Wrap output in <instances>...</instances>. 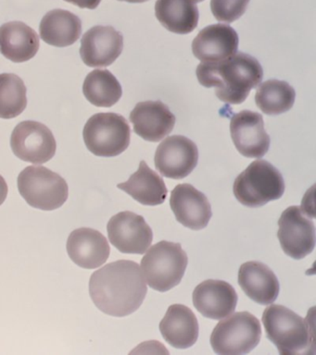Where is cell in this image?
Here are the masks:
<instances>
[{
    "instance_id": "obj_1",
    "label": "cell",
    "mask_w": 316,
    "mask_h": 355,
    "mask_svg": "<svg viewBox=\"0 0 316 355\" xmlns=\"http://www.w3.org/2000/svg\"><path fill=\"white\" fill-rule=\"evenodd\" d=\"M90 293L101 312L123 318L141 306L148 288L138 263L119 260L94 272L90 277Z\"/></svg>"
},
{
    "instance_id": "obj_2",
    "label": "cell",
    "mask_w": 316,
    "mask_h": 355,
    "mask_svg": "<svg viewBox=\"0 0 316 355\" xmlns=\"http://www.w3.org/2000/svg\"><path fill=\"white\" fill-rule=\"evenodd\" d=\"M196 75L202 86L215 88L216 96L221 101L240 105L262 82L263 71L256 58L237 52L220 62H201L197 67Z\"/></svg>"
},
{
    "instance_id": "obj_3",
    "label": "cell",
    "mask_w": 316,
    "mask_h": 355,
    "mask_svg": "<svg viewBox=\"0 0 316 355\" xmlns=\"http://www.w3.org/2000/svg\"><path fill=\"white\" fill-rule=\"evenodd\" d=\"M266 337L282 355L313 354L315 333L313 324L292 310L279 304H272L263 313Z\"/></svg>"
},
{
    "instance_id": "obj_4",
    "label": "cell",
    "mask_w": 316,
    "mask_h": 355,
    "mask_svg": "<svg viewBox=\"0 0 316 355\" xmlns=\"http://www.w3.org/2000/svg\"><path fill=\"white\" fill-rule=\"evenodd\" d=\"M233 193L247 207H263L281 198L285 182L278 169L266 160H255L235 179Z\"/></svg>"
},
{
    "instance_id": "obj_5",
    "label": "cell",
    "mask_w": 316,
    "mask_h": 355,
    "mask_svg": "<svg viewBox=\"0 0 316 355\" xmlns=\"http://www.w3.org/2000/svg\"><path fill=\"white\" fill-rule=\"evenodd\" d=\"M188 263L181 244L162 241L147 250L140 266L149 287L165 293L181 282Z\"/></svg>"
},
{
    "instance_id": "obj_6",
    "label": "cell",
    "mask_w": 316,
    "mask_h": 355,
    "mask_svg": "<svg viewBox=\"0 0 316 355\" xmlns=\"http://www.w3.org/2000/svg\"><path fill=\"white\" fill-rule=\"evenodd\" d=\"M18 190L27 204L44 211L56 210L67 201V182L42 166H29L19 174Z\"/></svg>"
},
{
    "instance_id": "obj_7",
    "label": "cell",
    "mask_w": 316,
    "mask_h": 355,
    "mask_svg": "<svg viewBox=\"0 0 316 355\" xmlns=\"http://www.w3.org/2000/svg\"><path fill=\"white\" fill-rule=\"evenodd\" d=\"M83 137L85 146L93 155L117 157L128 148L131 130L120 114L98 113L85 123Z\"/></svg>"
},
{
    "instance_id": "obj_8",
    "label": "cell",
    "mask_w": 316,
    "mask_h": 355,
    "mask_svg": "<svg viewBox=\"0 0 316 355\" xmlns=\"http://www.w3.org/2000/svg\"><path fill=\"white\" fill-rule=\"evenodd\" d=\"M262 326L256 316L249 312H238L216 324L210 341L215 354L242 355L251 352L259 344Z\"/></svg>"
},
{
    "instance_id": "obj_9",
    "label": "cell",
    "mask_w": 316,
    "mask_h": 355,
    "mask_svg": "<svg viewBox=\"0 0 316 355\" xmlns=\"http://www.w3.org/2000/svg\"><path fill=\"white\" fill-rule=\"evenodd\" d=\"M277 237L285 254L301 260L313 251L315 227L303 208L293 205L284 210L278 220Z\"/></svg>"
},
{
    "instance_id": "obj_10",
    "label": "cell",
    "mask_w": 316,
    "mask_h": 355,
    "mask_svg": "<svg viewBox=\"0 0 316 355\" xmlns=\"http://www.w3.org/2000/svg\"><path fill=\"white\" fill-rule=\"evenodd\" d=\"M13 154L21 160L44 164L56 154L57 144L53 133L41 122L26 121L15 128L10 137Z\"/></svg>"
},
{
    "instance_id": "obj_11",
    "label": "cell",
    "mask_w": 316,
    "mask_h": 355,
    "mask_svg": "<svg viewBox=\"0 0 316 355\" xmlns=\"http://www.w3.org/2000/svg\"><path fill=\"white\" fill-rule=\"evenodd\" d=\"M110 243L123 254H144L153 240V232L142 216L124 211L107 225Z\"/></svg>"
},
{
    "instance_id": "obj_12",
    "label": "cell",
    "mask_w": 316,
    "mask_h": 355,
    "mask_svg": "<svg viewBox=\"0 0 316 355\" xmlns=\"http://www.w3.org/2000/svg\"><path fill=\"white\" fill-rule=\"evenodd\" d=\"M154 160L155 168L163 176L182 180L198 165V146L185 136H169L157 147Z\"/></svg>"
},
{
    "instance_id": "obj_13",
    "label": "cell",
    "mask_w": 316,
    "mask_h": 355,
    "mask_svg": "<svg viewBox=\"0 0 316 355\" xmlns=\"http://www.w3.org/2000/svg\"><path fill=\"white\" fill-rule=\"evenodd\" d=\"M230 133L235 148L244 157H263L270 147V136L260 113L242 110L235 114L230 121Z\"/></svg>"
},
{
    "instance_id": "obj_14",
    "label": "cell",
    "mask_w": 316,
    "mask_h": 355,
    "mask_svg": "<svg viewBox=\"0 0 316 355\" xmlns=\"http://www.w3.org/2000/svg\"><path fill=\"white\" fill-rule=\"evenodd\" d=\"M124 49V36L112 26H94L83 35L80 55L92 68L112 65Z\"/></svg>"
},
{
    "instance_id": "obj_15",
    "label": "cell",
    "mask_w": 316,
    "mask_h": 355,
    "mask_svg": "<svg viewBox=\"0 0 316 355\" xmlns=\"http://www.w3.org/2000/svg\"><path fill=\"white\" fill-rule=\"evenodd\" d=\"M170 207L176 220L193 230L206 227L213 216L207 196L188 183L178 184L172 191Z\"/></svg>"
},
{
    "instance_id": "obj_16",
    "label": "cell",
    "mask_w": 316,
    "mask_h": 355,
    "mask_svg": "<svg viewBox=\"0 0 316 355\" xmlns=\"http://www.w3.org/2000/svg\"><path fill=\"white\" fill-rule=\"evenodd\" d=\"M238 33L234 28L224 24L203 28L192 43L194 55L201 62L215 63L231 58L238 52Z\"/></svg>"
},
{
    "instance_id": "obj_17",
    "label": "cell",
    "mask_w": 316,
    "mask_h": 355,
    "mask_svg": "<svg viewBox=\"0 0 316 355\" xmlns=\"http://www.w3.org/2000/svg\"><path fill=\"white\" fill-rule=\"evenodd\" d=\"M193 304L205 318L221 320L235 312L238 293L224 280L208 279L195 288Z\"/></svg>"
},
{
    "instance_id": "obj_18",
    "label": "cell",
    "mask_w": 316,
    "mask_h": 355,
    "mask_svg": "<svg viewBox=\"0 0 316 355\" xmlns=\"http://www.w3.org/2000/svg\"><path fill=\"white\" fill-rule=\"evenodd\" d=\"M134 132L148 141H162L170 135L176 124V116L162 101L140 102L130 113Z\"/></svg>"
},
{
    "instance_id": "obj_19",
    "label": "cell",
    "mask_w": 316,
    "mask_h": 355,
    "mask_svg": "<svg viewBox=\"0 0 316 355\" xmlns=\"http://www.w3.org/2000/svg\"><path fill=\"white\" fill-rule=\"evenodd\" d=\"M66 248L72 261L85 269L99 268L106 263L110 252L106 237L90 227H80L72 232Z\"/></svg>"
},
{
    "instance_id": "obj_20",
    "label": "cell",
    "mask_w": 316,
    "mask_h": 355,
    "mask_svg": "<svg viewBox=\"0 0 316 355\" xmlns=\"http://www.w3.org/2000/svg\"><path fill=\"white\" fill-rule=\"evenodd\" d=\"M238 284L252 301L262 305L273 304L280 291L278 279L265 263L249 261L238 270Z\"/></svg>"
},
{
    "instance_id": "obj_21",
    "label": "cell",
    "mask_w": 316,
    "mask_h": 355,
    "mask_svg": "<svg viewBox=\"0 0 316 355\" xmlns=\"http://www.w3.org/2000/svg\"><path fill=\"white\" fill-rule=\"evenodd\" d=\"M160 331L166 343L174 348H190L198 340V319L190 308L183 304H173L160 321Z\"/></svg>"
},
{
    "instance_id": "obj_22",
    "label": "cell",
    "mask_w": 316,
    "mask_h": 355,
    "mask_svg": "<svg viewBox=\"0 0 316 355\" xmlns=\"http://www.w3.org/2000/svg\"><path fill=\"white\" fill-rule=\"evenodd\" d=\"M37 32L22 21H10L0 27V53L13 62H26L40 49Z\"/></svg>"
},
{
    "instance_id": "obj_23",
    "label": "cell",
    "mask_w": 316,
    "mask_h": 355,
    "mask_svg": "<svg viewBox=\"0 0 316 355\" xmlns=\"http://www.w3.org/2000/svg\"><path fill=\"white\" fill-rule=\"evenodd\" d=\"M117 188L144 205L163 204L168 190L165 180L157 172L149 168L146 161H141L140 168L126 182L119 183Z\"/></svg>"
},
{
    "instance_id": "obj_24",
    "label": "cell",
    "mask_w": 316,
    "mask_h": 355,
    "mask_svg": "<svg viewBox=\"0 0 316 355\" xmlns=\"http://www.w3.org/2000/svg\"><path fill=\"white\" fill-rule=\"evenodd\" d=\"M40 37L51 46H72L82 33V21L78 16L65 10L49 11L41 19Z\"/></svg>"
},
{
    "instance_id": "obj_25",
    "label": "cell",
    "mask_w": 316,
    "mask_h": 355,
    "mask_svg": "<svg viewBox=\"0 0 316 355\" xmlns=\"http://www.w3.org/2000/svg\"><path fill=\"white\" fill-rule=\"evenodd\" d=\"M155 15L165 29L177 35L192 33L199 19L198 7L188 0H157Z\"/></svg>"
},
{
    "instance_id": "obj_26",
    "label": "cell",
    "mask_w": 316,
    "mask_h": 355,
    "mask_svg": "<svg viewBox=\"0 0 316 355\" xmlns=\"http://www.w3.org/2000/svg\"><path fill=\"white\" fill-rule=\"evenodd\" d=\"M83 93L96 107H110L121 99L123 89L112 72L108 69H95L85 77Z\"/></svg>"
},
{
    "instance_id": "obj_27",
    "label": "cell",
    "mask_w": 316,
    "mask_h": 355,
    "mask_svg": "<svg viewBox=\"0 0 316 355\" xmlns=\"http://www.w3.org/2000/svg\"><path fill=\"white\" fill-rule=\"evenodd\" d=\"M296 92L284 80H268L257 89L255 103L266 115H280L292 108Z\"/></svg>"
},
{
    "instance_id": "obj_28",
    "label": "cell",
    "mask_w": 316,
    "mask_h": 355,
    "mask_svg": "<svg viewBox=\"0 0 316 355\" xmlns=\"http://www.w3.org/2000/svg\"><path fill=\"white\" fill-rule=\"evenodd\" d=\"M26 86L16 74H0V118L10 119L26 108Z\"/></svg>"
},
{
    "instance_id": "obj_29",
    "label": "cell",
    "mask_w": 316,
    "mask_h": 355,
    "mask_svg": "<svg viewBox=\"0 0 316 355\" xmlns=\"http://www.w3.org/2000/svg\"><path fill=\"white\" fill-rule=\"evenodd\" d=\"M251 0H210V10L218 21L233 22L246 12Z\"/></svg>"
},
{
    "instance_id": "obj_30",
    "label": "cell",
    "mask_w": 316,
    "mask_h": 355,
    "mask_svg": "<svg viewBox=\"0 0 316 355\" xmlns=\"http://www.w3.org/2000/svg\"><path fill=\"white\" fill-rule=\"evenodd\" d=\"M65 1L78 6L81 8H88V10H95L101 4V0H65Z\"/></svg>"
},
{
    "instance_id": "obj_31",
    "label": "cell",
    "mask_w": 316,
    "mask_h": 355,
    "mask_svg": "<svg viewBox=\"0 0 316 355\" xmlns=\"http://www.w3.org/2000/svg\"><path fill=\"white\" fill-rule=\"evenodd\" d=\"M8 196V185L6 180L0 175V205L3 204Z\"/></svg>"
},
{
    "instance_id": "obj_32",
    "label": "cell",
    "mask_w": 316,
    "mask_h": 355,
    "mask_svg": "<svg viewBox=\"0 0 316 355\" xmlns=\"http://www.w3.org/2000/svg\"><path fill=\"white\" fill-rule=\"evenodd\" d=\"M119 1H124L128 3H144L149 1V0H119Z\"/></svg>"
},
{
    "instance_id": "obj_33",
    "label": "cell",
    "mask_w": 316,
    "mask_h": 355,
    "mask_svg": "<svg viewBox=\"0 0 316 355\" xmlns=\"http://www.w3.org/2000/svg\"><path fill=\"white\" fill-rule=\"evenodd\" d=\"M188 1L193 3V4H196V3H201L202 1H204V0H188Z\"/></svg>"
}]
</instances>
